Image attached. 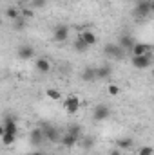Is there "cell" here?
Here are the masks:
<instances>
[{
  "label": "cell",
  "instance_id": "22",
  "mask_svg": "<svg viewBox=\"0 0 154 155\" xmlns=\"http://www.w3.org/2000/svg\"><path fill=\"white\" fill-rule=\"evenodd\" d=\"M5 16H7L11 22H15L16 18H20V11H18L16 7H9V9L5 11Z\"/></svg>",
  "mask_w": 154,
  "mask_h": 155
},
{
  "label": "cell",
  "instance_id": "29",
  "mask_svg": "<svg viewBox=\"0 0 154 155\" xmlns=\"http://www.w3.org/2000/svg\"><path fill=\"white\" fill-rule=\"evenodd\" d=\"M26 155H45V153H42V152H31V153H26Z\"/></svg>",
  "mask_w": 154,
  "mask_h": 155
},
{
  "label": "cell",
  "instance_id": "15",
  "mask_svg": "<svg viewBox=\"0 0 154 155\" xmlns=\"http://www.w3.org/2000/svg\"><path fill=\"white\" fill-rule=\"evenodd\" d=\"M44 141H45V139H44V132H42V128H35V130H31V134H29V143H31L33 146H40Z\"/></svg>",
  "mask_w": 154,
  "mask_h": 155
},
{
  "label": "cell",
  "instance_id": "10",
  "mask_svg": "<svg viewBox=\"0 0 154 155\" xmlns=\"http://www.w3.org/2000/svg\"><path fill=\"white\" fill-rule=\"evenodd\" d=\"M132 56H142V54H149L152 52V45L151 43H145V41H136L134 47L131 49Z\"/></svg>",
  "mask_w": 154,
  "mask_h": 155
},
{
  "label": "cell",
  "instance_id": "26",
  "mask_svg": "<svg viewBox=\"0 0 154 155\" xmlns=\"http://www.w3.org/2000/svg\"><path fill=\"white\" fill-rule=\"evenodd\" d=\"M152 153H154V148L149 146V144H147V146H142L140 152H138V155H152Z\"/></svg>",
  "mask_w": 154,
  "mask_h": 155
},
{
  "label": "cell",
  "instance_id": "30",
  "mask_svg": "<svg viewBox=\"0 0 154 155\" xmlns=\"http://www.w3.org/2000/svg\"><path fill=\"white\" fill-rule=\"evenodd\" d=\"M2 135H4V124L0 123V137H2Z\"/></svg>",
  "mask_w": 154,
  "mask_h": 155
},
{
  "label": "cell",
  "instance_id": "20",
  "mask_svg": "<svg viewBox=\"0 0 154 155\" xmlns=\"http://www.w3.org/2000/svg\"><path fill=\"white\" fill-rule=\"evenodd\" d=\"M73 47H75V51H76V52H87V51H89V45H87V43H85L83 40L80 38V36H78L76 40H75Z\"/></svg>",
  "mask_w": 154,
  "mask_h": 155
},
{
  "label": "cell",
  "instance_id": "8",
  "mask_svg": "<svg viewBox=\"0 0 154 155\" xmlns=\"http://www.w3.org/2000/svg\"><path fill=\"white\" fill-rule=\"evenodd\" d=\"M2 124H4V135H11V137L18 135V124L15 117H5Z\"/></svg>",
  "mask_w": 154,
  "mask_h": 155
},
{
  "label": "cell",
  "instance_id": "17",
  "mask_svg": "<svg viewBox=\"0 0 154 155\" xmlns=\"http://www.w3.org/2000/svg\"><path fill=\"white\" fill-rule=\"evenodd\" d=\"M132 144H134V139L132 137H120V139H116V148L118 150H131L132 148Z\"/></svg>",
  "mask_w": 154,
  "mask_h": 155
},
{
  "label": "cell",
  "instance_id": "4",
  "mask_svg": "<svg viewBox=\"0 0 154 155\" xmlns=\"http://www.w3.org/2000/svg\"><path fill=\"white\" fill-rule=\"evenodd\" d=\"M69 35H71L69 25L60 24V25H56V27H54V31H53V40H54V41H58V43H64V41H67V40H69Z\"/></svg>",
  "mask_w": 154,
  "mask_h": 155
},
{
  "label": "cell",
  "instance_id": "5",
  "mask_svg": "<svg viewBox=\"0 0 154 155\" xmlns=\"http://www.w3.org/2000/svg\"><path fill=\"white\" fill-rule=\"evenodd\" d=\"M42 132H44V139H45V141H49V143H58V141H60V137H62L60 130H58L56 126H51V124L42 126Z\"/></svg>",
  "mask_w": 154,
  "mask_h": 155
},
{
  "label": "cell",
  "instance_id": "24",
  "mask_svg": "<svg viewBox=\"0 0 154 155\" xmlns=\"http://www.w3.org/2000/svg\"><path fill=\"white\" fill-rule=\"evenodd\" d=\"M107 92H109L111 96H118L121 90H120V87H118V85H114V83H109V87H107Z\"/></svg>",
  "mask_w": 154,
  "mask_h": 155
},
{
  "label": "cell",
  "instance_id": "11",
  "mask_svg": "<svg viewBox=\"0 0 154 155\" xmlns=\"http://www.w3.org/2000/svg\"><path fill=\"white\" fill-rule=\"evenodd\" d=\"M16 54H18L20 60H31V58H35V49H33V45L24 43L16 49Z\"/></svg>",
  "mask_w": 154,
  "mask_h": 155
},
{
  "label": "cell",
  "instance_id": "9",
  "mask_svg": "<svg viewBox=\"0 0 154 155\" xmlns=\"http://www.w3.org/2000/svg\"><path fill=\"white\" fill-rule=\"evenodd\" d=\"M94 72H96V79H109L113 76V67H111V63H102V65L94 67Z\"/></svg>",
  "mask_w": 154,
  "mask_h": 155
},
{
  "label": "cell",
  "instance_id": "28",
  "mask_svg": "<svg viewBox=\"0 0 154 155\" xmlns=\"http://www.w3.org/2000/svg\"><path fill=\"white\" fill-rule=\"evenodd\" d=\"M109 155H121V150H118V148H116V150H113Z\"/></svg>",
  "mask_w": 154,
  "mask_h": 155
},
{
  "label": "cell",
  "instance_id": "2",
  "mask_svg": "<svg viewBox=\"0 0 154 155\" xmlns=\"http://www.w3.org/2000/svg\"><path fill=\"white\" fill-rule=\"evenodd\" d=\"M131 63L134 69H140V71H145L152 65V52L149 54H142V56H132L131 58Z\"/></svg>",
  "mask_w": 154,
  "mask_h": 155
},
{
  "label": "cell",
  "instance_id": "14",
  "mask_svg": "<svg viewBox=\"0 0 154 155\" xmlns=\"http://www.w3.org/2000/svg\"><path fill=\"white\" fill-rule=\"evenodd\" d=\"M134 43H136V40L132 38V35H121L120 40H118V45H120L123 51H131V49L134 47Z\"/></svg>",
  "mask_w": 154,
  "mask_h": 155
},
{
  "label": "cell",
  "instance_id": "18",
  "mask_svg": "<svg viewBox=\"0 0 154 155\" xmlns=\"http://www.w3.org/2000/svg\"><path fill=\"white\" fill-rule=\"evenodd\" d=\"M60 141H62V144L65 146V148H73V146H76L78 144V139L75 135H71V134H62V137H60Z\"/></svg>",
  "mask_w": 154,
  "mask_h": 155
},
{
  "label": "cell",
  "instance_id": "31",
  "mask_svg": "<svg viewBox=\"0 0 154 155\" xmlns=\"http://www.w3.org/2000/svg\"><path fill=\"white\" fill-rule=\"evenodd\" d=\"M131 2H134V4H136V2H140V0H131Z\"/></svg>",
  "mask_w": 154,
  "mask_h": 155
},
{
  "label": "cell",
  "instance_id": "3",
  "mask_svg": "<svg viewBox=\"0 0 154 155\" xmlns=\"http://www.w3.org/2000/svg\"><path fill=\"white\" fill-rule=\"evenodd\" d=\"M103 54H105L109 60H121L123 54H125V51H123L118 43H107V45L103 47Z\"/></svg>",
  "mask_w": 154,
  "mask_h": 155
},
{
  "label": "cell",
  "instance_id": "23",
  "mask_svg": "<svg viewBox=\"0 0 154 155\" xmlns=\"http://www.w3.org/2000/svg\"><path fill=\"white\" fill-rule=\"evenodd\" d=\"M45 96H47L49 99L56 101V99H60V96H62V94H60V90H58V88H47V90H45Z\"/></svg>",
  "mask_w": 154,
  "mask_h": 155
},
{
  "label": "cell",
  "instance_id": "19",
  "mask_svg": "<svg viewBox=\"0 0 154 155\" xmlns=\"http://www.w3.org/2000/svg\"><path fill=\"white\" fill-rule=\"evenodd\" d=\"M82 81H85V83H93V81H96L94 67H87V69L82 71Z\"/></svg>",
  "mask_w": 154,
  "mask_h": 155
},
{
  "label": "cell",
  "instance_id": "1",
  "mask_svg": "<svg viewBox=\"0 0 154 155\" xmlns=\"http://www.w3.org/2000/svg\"><path fill=\"white\" fill-rule=\"evenodd\" d=\"M132 13H134V16L138 18V22L149 18L151 13H152V2H151V0H140V2H136V7H134Z\"/></svg>",
  "mask_w": 154,
  "mask_h": 155
},
{
  "label": "cell",
  "instance_id": "32",
  "mask_svg": "<svg viewBox=\"0 0 154 155\" xmlns=\"http://www.w3.org/2000/svg\"><path fill=\"white\" fill-rule=\"evenodd\" d=\"M0 25H2V16H0Z\"/></svg>",
  "mask_w": 154,
  "mask_h": 155
},
{
  "label": "cell",
  "instance_id": "6",
  "mask_svg": "<svg viewBox=\"0 0 154 155\" xmlns=\"http://www.w3.org/2000/svg\"><path fill=\"white\" fill-rule=\"evenodd\" d=\"M80 107H82V101H80V97L75 96V94L67 96V99L64 101V108L67 110V114H76L78 110H80Z\"/></svg>",
  "mask_w": 154,
  "mask_h": 155
},
{
  "label": "cell",
  "instance_id": "16",
  "mask_svg": "<svg viewBox=\"0 0 154 155\" xmlns=\"http://www.w3.org/2000/svg\"><path fill=\"white\" fill-rule=\"evenodd\" d=\"M35 69L38 72H42V74H47L51 71V61L47 58H37L35 60Z\"/></svg>",
  "mask_w": 154,
  "mask_h": 155
},
{
  "label": "cell",
  "instance_id": "13",
  "mask_svg": "<svg viewBox=\"0 0 154 155\" xmlns=\"http://www.w3.org/2000/svg\"><path fill=\"white\" fill-rule=\"evenodd\" d=\"M78 143H80V146H82L83 152H91V150L94 148V144H96V141H94L93 135H82V137L78 139Z\"/></svg>",
  "mask_w": 154,
  "mask_h": 155
},
{
  "label": "cell",
  "instance_id": "25",
  "mask_svg": "<svg viewBox=\"0 0 154 155\" xmlns=\"http://www.w3.org/2000/svg\"><path fill=\"white\" fill-rule=\"evenodd\" d=\"M47 5V0H33L31 2V7L33 9H42V7H45Z\"/></svg>",
  "mask_w": 154,
  "mask_h": 155
},
{
  "label": "cell",
  "instance_id": "21",
  "mask_svg": "<svg viewBox=\"0 0 154 155\" xmlns=\"http://www.w3.org/2000/svg\"><path fill=\"white\" fill-rule=\"evenodd\" d=\"M65 132H67V134H71V135H75L76 139H80V137L83 135V134H82V126H80V124H69Z\"/></svg>",
  "mask_w": 154,
  "mask_h": 155
},
{
  "label": "cell",
  "instance_id": "7",
  "mask_svg": "<svg viewBox=\"0 0 154 155\" xmlns=\"http://www.w3.org/2000/svg\"><path fill=\"white\" fill-rule=\"evenodd\" d=\"M93 117H94V121H98V123L107 121V119L111 117V108H109L107 105H96L94 110H93Z\"/></svg>",
  "mask_w": 154,
  "mask_h": 155
},
{
  "label": "cell",
  "instance_id": "27",
  "mask_svg": "<svg viewBox=\"0 0 154 155\" xmlns=\"http://www.w3.org/2000/svg\"><path fill=\"white\" fill-rule=\"evenodd\" d=\"M31 16H33V11H31V9H24V11H22V18H24V20H27V18H31Z\"/></svg>",
  "mask_w": 154,
  "mask_h": 155
},
{
  "label": "cell",
  "instance_id": "12",
  "mask_svg": "<svg viewBox=\"0 0 154 155\" xmlns=\"http://www.w3.org/2000/svg\"><path fill=\"white\" fill-rule=\"evenodd\" d=\"M78 36L83 40V41H85L89 47H93V45H96V43H98V36H96V33H94V31H89V29H85V31H82Z\"/></svg>",
  "mask_w": 154,
  "mask_h": 155
}]
</instances>
